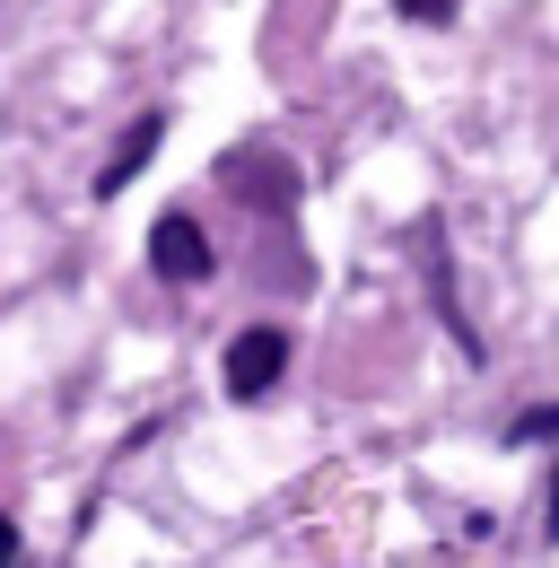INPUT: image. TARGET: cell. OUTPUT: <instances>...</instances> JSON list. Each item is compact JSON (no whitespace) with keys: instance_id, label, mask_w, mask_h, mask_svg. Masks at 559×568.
I'll use <instances>...</instances> for the list:
<instances>
[{"instance_id":"3","label":"cell","mask_w":559,"mask_h":568,"mask_svg":"<svg viewBox=\"0 0 559 568\" xmlns=\"http://www.w3.org/2000/svg\"><path fill=\"white\" fill-rule=\"evenodd\" d=\"M157 141H166V114H157V105H149V114H140L132 132H123V141H114V158H105V166H96V202H114V193H123V184H132L140 166H149V158H157Z\"/></svg>"},{"instance_id":"2","label":"cell","mask_w":559,"mask_h":568,"mask_svg":"<svg viewBox=\"0 0 559 568\" xmlns=\"http://www.w3.org/2000/svg\"><path fill=\"white\" fill-rule=\"evenodd\" d=\"M149 272L175 281V288H193V281L218 272V254H210V236H202V219H193V211H166L157 227H149Z\"/></svg>"},{"instance_id":"5","label":"cell","mask_w":559,"mask_h":568,"mask_svg":"<svg viewBox=\"0 0 559 568\" xmlns=\"http://www.w3.org/2000/svg\"><path fill=\"white\" fill-rule=\"evenodd\" d=\"M403 9H411L419 27H446V18H455V0H403Z\"/></svg>"},{"instance_id":"6","label":"cell","mask_w":559,"mask_h":568,"mask_svg":"<svg viewBox=\"0 0 559 568\" xmlns=\"http://www.w3.org/2000/svg\"><path fill=\"white\" fill-rule=\"evenodd\" d=\"M0 568H18V525H9V507H0Z\"/></svg>"},{"instance_id":"7","label":"cell","mask_w":559,"mask_h":568,"mask_svg":"<svg viewBox=\"0 0 559 568\" xmlns=\"http://www.w3.org/2000/svg\"><path fill=\"white\" fill-rule=\"evenodd\" d=\"M542 534H559V464H551V498H542Z\"/></svg>"},{"instance_id":"1","label":"cell","mask_w":559,"mask_h":568,"mask_svg":"<svg viewBox=\"0 0 559 568\" xmlns=\"http://www.w3.org/2000/svg\"><path fill=\"white\" fill-rule=\"evenodd\" d=\"M288 351H297V342H288L280 324L236 333V342H227V367H218V376H227V394H236V403H263L280 376H288Z\"/></svg>"},{"instance_id":"4","label":"cell","mask_w":559,"mask_h":568,"mask_svg":"<svg viewBox=\"0 0 559 568\" xmlns=\"http://www.w3.org/2000/svg\"><path fill=\"white\" fill-rule=\"evenodd\" d=\"M507 437H516V446H551V437H559V412H551V403H533V412H516Z\"/></svg>"}]
</instances>
